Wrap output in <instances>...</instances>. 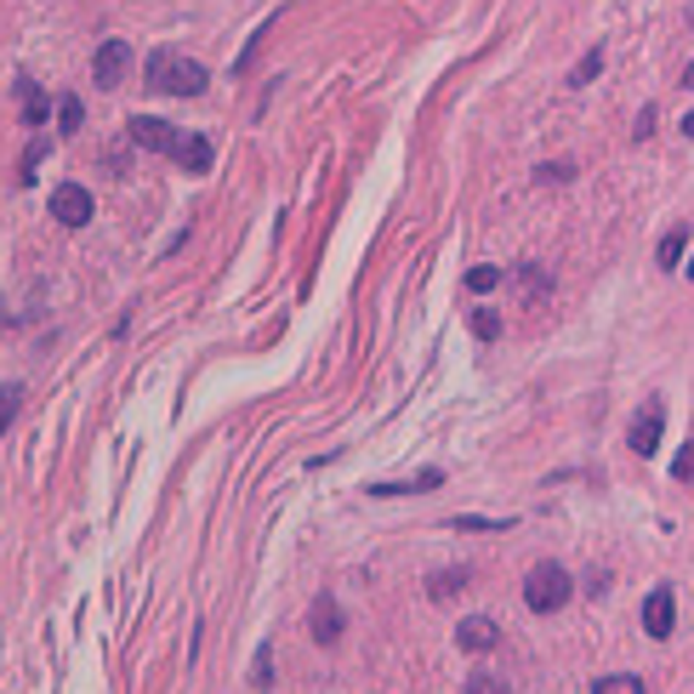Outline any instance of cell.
<instances>
[{
	"label": "cell",
	"mask_w": 694,
	"mask_h": 694,
	"mask_svg": "<svg viewBox=\"0 0 694 694\" xmlns=\"http://www.w3.org/2000/svg\"><path fill=\"white\" fill-rule=\"evenodd\" d=\"M172 159L183 165V172H211V143L206 137H177Z\"/></svg>",
	"instance_id": "9"
},
{
	"label": "cell",
	"mask_w": 694,
	"mask_h": 694,
	"mask_svg": "<svg viewBox=\"0 0 694 694\" xmlns=\"http://www.w3.org/2000/svg\"><path fill=\"white\" fill-rule=\"evenodd\" d=\"M683 86H689V91H694V63H689V69H683Z\"/></svg>",
	"instance_id": "25"
},
{
	"label": "cell",
	"mask_w": 694,
	"mask_h": 694,
	"mask_svg": "<svg viewBox=\"0 0 694 694\" xmlns=\"http://www.w3.org/2000/svg\"><path fill=\"white\" fill-rule=\"evenodd\" d=\"M80 120H86L80 97H63V103H57V131H63V137H75V131H80Z\"/></svg>",
	"instance_id": "12"
},
{
	"label": "cell",
	"mask_w": 694,
	"mask_h": 694,
	"mask_svg": "<svg viewBox=\"0 0 694 694\" xmlns=\"http://www.w3.org/2000/svg\"><path fill=\"white\" fill-rule=\"evenodd\" d=\"M439 484H444V473L427 467V473H416L410 484H371V495H421V489H439Z\"/></svg>",
	"instance_id": "11"
},
{
	"label": "cell",
	"mask_w": 694,
	"mask_h": 694,
	"mask_svg": "<svg viewBox=\"0 0 694 694\" xmlns=\"http://www.w3.org/2000/svg\"><path fill=\"white\" fill-rule=\"evenodd\" d=\"M18 405H23V387L7 382V387H0V433H7V427L18 421Z\"/></svg>",
	"instance_id": "15"
},
{
	"label": "cell",
	"mask_w": 694,
	"mask_h": 694,
	"mask_svg": "<svg viewBox=\"0 0 694 694\" xmlns=\"http://www.w3.org/2000/svg\"><path fill=\"white\" fill-rule=\"evenodd\" d=\"M683 245H689V228H672V234L667 240H660V268H678V256H683Z\"/></svg>",
	"instance_id": "13"
},
{
	"label": "cell",
	"mask_w": 694,
	"mask_h": 694,
	"mask_svg": "<svg viewBox=\"0 0 694 694\" xmlns=\"http://www.w3.org/2000/svg\"><path fill=\"white\" fill-rule=\"evenodd\" d=\"M125 69H131V46L125 41H103V46H97V63H91L97 91H114L125 80Z\"/></svg>",
	"instance_id": "3"
},
{
	"label": "cell",
	"mask_w": 694,
	"mask_h": 694,
	"mask_svg": "<svg viewBox=\"0 0 694 694\" xmlns=\"http://www.w3.org/2000/svg\"><path fill=\"white\" fill-rule=\"evenodd\" d=\"M52 217H57L63 228H86V222H91V194H86L80 183L52 188Z\"/></svg>",
	"instance_id": "5"
},
{
	"label": "cell",
	"mask_w": 694,
	"mask_h": 694,
	"mask_svg": "<svg viewBox=\"0 0 694 694\" xmlns=\"http://www.w3.org/2000/svg\"><path fill=\"white\" fill-rule=\"evenodd\" d=\"M536 177H541V183H570V177H575V165H564V159H558V165H541Z\"/></svg>",
	"instance_id": "23"
},
{
	"label": "cell",
	"mask_w": 694,
	"mask_h": 694,
	"mask_svg": "<svg viewBox=\"0 0 694 694\" xmlns=\"http://www.w3.org/2000/svg\"><path fill=\"white\" fill-rule=\"evenodd\" d=\"M660 433H667V405L649 399V405L632 416V433H626V439H632L638 455H654V450H660Z\"/></svg>",
	"instance_id": "4"
},
{
	"label": "cell",
	"mask_w": 694,
	"mask_h": 694,
	"mask_svg": "<svg viewBox=\"0 0 694 694\" xmlns=\"http://www.w3.org/2000/svg\"><path fill=\"white\" fill-rule=\"evenodd\" d=\"M473 337H484V342H495V337H502V319H495L489 308H478V313H473Z\"/></svg>",
	"instance_id": "21"
},
{
	"label": "cell",
	"mask_w": 694,
	"mask_h": 694,
	"mask_svg": "<svg viewBox=\"0 0 694 694\" xmlns=\"http://www.w3.org/2000/svg\"><path fill=\"white\" fill-rule=\"evenodd\" d=\"M177 137H183V131H172V125L154 120V114H137V120H131V143L148 148V154H172V148H177Z\"/></svg>",
	"instance_id": "6"
},
{
	"label": "cell",
	"mask_w": 694,
	"mask_h": 694,
	"mask_svg": "<svg viewBox=\"0 0 694 694\" xmlns=\"http://www.w3.org/2000/svg\"><path fill=\"white\" fill-rule=\"evenodd\" d=\"M689 279H694V262H689Z\"/></svg>",
	"instance_id": "27"
},
{
	"label": "cell",
	"mask_w": 694,
	"mask_h": 694,
	"mask_svg": "<svg viewBox=\"0 0 694 694\" xmlns=\"http://www.w3.org/2000/svg\"><path fill=\"white\" fill-rule=\"evenodd\" d=\"M524 604H530L536 615L564 609V604H570V575L558 570V564H536V570H530V581H524Z\"/></svg>",
	"instance_id": "2"
},
{
	"label": "cell",
	"mask_w": 694,
	"mask_h": 694,
	"mask_svg": "<svg viewBox=\"0 0 694 694\" xmlns=\"http://www.w3.org/2000/svg\"><path fill=\"white\" fill-rule=\"evenodd\" d=\"M461 586H467V570H444V575H433V586H427V592H433V598H455Z\"/></svg>",
	"instance_id": "18"
},
{
	"label": "cell",
	"mask_w": 694,
	"mask_h": 694,
	"mask_svg": "<svg viewBox=\"0 0 694 694\" xmlns=\"http://www.w3.org/2000/svg\"><path fill=\"white\" fill-rule=\"evenodd\" d=\"M495 285H502V268H473L467 274V290H495Z\"/></svg>",
	"instance_id": "22"
},
{
	"label": "cell",
	"mask_w": 694,
	"mask_h": 694,
	"mask_svg": "<svg viewBox=\"0 0 694 694\" xmlns=\"http://www.w3.org/2000/svg\"><path fill=\"white\" fill-rule=\"evenodd\" d=\"M683 137H694V114H689V120H683Z\"/></svg>",
	"instance_id": "26"
},
{
	"label": "cell",
	"mask_w": 694,
	"mask_h": 694,
	"mask_svg": "<svg viewBox=\"0 0 694 694\" xmlns=\"http://www.w3.org/2000/svg\"><path fill=\"white\" fill-rule=\"evenodd\" d=\"M313 638L319 643H337L342 638V609H337V598H319L313 604Z\"/></svg>",
	"instance_id": "10"
},
{
	"label": "cell",
	"mask_w": 694,
	"mask_h": 694,
	"mask_svg": "<svg viewBox=\"0 0 694 694\" xmlns=\"http://www.w3.org/2000/svg\"><path fill=\"white\" fill-rule=\"evenodd\" d=\"M592 694H643V683L632 672H615V678H598L592 683Z\"/></svg>",
	"instance_id": "14"
},
{
	"label": "cell",
	"mask_w": 694,
	"mask_h": 694,
	"mask_svg": "<svg viewBox=\"0 0 694 694\" xmlns=\"http://www.w3.org/2000/svg\"><path fill=\"white\" fill-rule=\"evenodd\" d=\"M598 69H604V52L598 46H592L581 63H575V75H570V86H592V80H598Z\"/></svg>",
	"instance_id": "16"
},
{
	"label": "cell",
	"mask_w": 694,
	"mask_h": 694,
	"mask_svg": "<svg viewBox=\"0 0 694 694\" xmlns=\"http://www.w3.org/2000/svg\"><path fill=\"white\" fill-rule=\"evenodd\" d=\"M672 478H683V484L694 478V444H689V450H683V455L672 461Z\"/></svg>",
	"instance_id": "24"
},
{
	"label": "cell",
	"mask_w": 694,
	"mask_h": 694,
	"mask_svg": "<svg viewBox=\"0 0 694 694\" xmlns=\"http://www.w3.org/2000/svg\"><path fill=\"white\" fill-rule=\"evenodd\" d=\"M148 91H165V97H200L206 91V69L194 57L172 52V46H159L148 57Z\"/></svg>",
	"instance_id": "1"
},
{
	"label": "cell",
	"mask_w": 694,
	"mask_h": 694,
	"mask_svg": "<svg viewBox=\"0 0 694 694\" xmlns=\"http://www.w3.org/2000/svg\"><path fill=\"white\" fill-rule=\"evenodd\" d=\"M467 694H513V689H507L502 672H473V678H467Z\"/></svg>",
	"instance_id": "17"
},
{
	"label": "cell",
	"mask_w": 694,
	"mask_h": 694,
	"mask_svg": "<svg viewBox=\"0 0 694 694\" xmlns=\"http://www.w3.org/2000/svg\"><path fill=\"white\" fill-rule=\"evenodd\" d=\"M23 120H29V125H41V120H46V97L29 86V80H23Z\"/></svg>",
	"instance_id": "19"
},
{
	"label": "cell",
	"mask_w": 694,
	"mask_h": 694,
	"mask_svg": "<svg viewBox=\"0 0 694 694\" xmlns=\"http://www.w3.org/2000/svg\"><path fill=\"white\" fill-rule=\"evenodd\" d=\"M455 643H461V649H473V654H484V649L502 643V632H495V620H489V615H467V620L455 626Z\"/></svg>",
	"instance_id": "8"
},
{
	"label": "cell",
	"mask_w": 694,
	"mask_h": 694,
	"mask_svg": "<svg viewBox=\"0 0 694 694\" xmlns=\"http://www.w3.org/2000/svg\"><path fill=\"white\" fill-rule=\"evenodd\" d=\"M689 23H694V12H689Z\"/></svg>",
	"instance_id": "28"
},
{
	"label": "cell",
	"mask_w": 694,
	"mask_h": 694,
	"mask_svg": "<svg viewBox=\"0 0 694 694\" xmlns=\"http://www.w3.org/2000/svg\"><path fill=\"white\" fill-rule=\"evenodd\" d=\"M518 290L536 302V296H547V274H541V268H518Z\"/></svg>",
	"instance_id": "20"
},
{
	"label": "cell",
	"mask_w": 694,
	"mask_h": 694,
	"mask_svg": "<svg viewBox=\"0 0 694 694\" xmlns=\"http://www.w3.org/2000/svg\"><path fill=\"white\" fill-rule=\"evenodd\" d=\"M672 620H678V598H672V586H660L643 598V632L649 638H672Z\"/></svg>",
	"instance_id": "7"
}]
</instances>
